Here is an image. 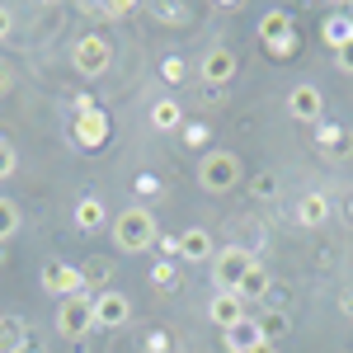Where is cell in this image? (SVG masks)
<instances>
[{
    "mask_svg": "<svg viewBox=\"0 0 353 353\" xmlns=\"http://www.w3.org/2000/svg\"><path fill=\"white\" fill-rule=\"evenodd\" d=\"M109 231H113V245H118L123 254H141V250H151V245L161 241V231H156V212L141 208V203L123 208V212L113 217Z\"/></svg>",
    "mask_w": 353,
    "mask_h": 353,
    "instance_id": "1",
    "label": "cell"
},
{
    "mask_svg": "<svg viewBox=\"0 0 353 353\" xmlns=\"http://www.w3.org/2000/svg\"><path fill=\"white\" fill-rule=\"evenodd\" d=\"M241 179H245L241 156H231V151H203V161H198V189L203 193H231Z\"/></svg>",
    "mask_w": 353,
    "mask_h": 353,
    "instance_id": "2",
    "label": "cell"
},
{
    "mask_svg": "<svg viewBox=\"0 0 353 353\" xmlns=\"http://www.w3.org/2000/svg\"><path fill=\"white\" fill-rule=\"evenodd\" d=\"M71 66L81 71V76H104L113 66V48H109V38L104 33H85V38H76V48H71Z\"/></svg>",
    "mask_w": 353,
    "mask_h": 353,
    "instance_id": "3",
    "label": "cell"
},
{
    "mask_svg": "<svg viewBox=\"0 0 353 353\" xmlns=\"http://www.w3.org/2000/svg\"><path fill=\"white\" fill-rule=\"evenodd\" d=\"M250 264H254V254L241 250V245L217 250V254H212V288H217V292H236V288H241V278L250 273Z\"/></svg>",
    "mask_w": 353,
    "mask_h": 353,
    "instance_id": "4",
    "label": "cell"
},
{
    "mask_svg": "<svg viewBox=\"0 0 353 353\" xmlns=\"http://www.w3.org/2000/svg\"><path fill=\"white\" fill-rule=\"evenodd\" d=\"M57 330H61L66 339H81V334H90V330H94V297H90V292H81V297H66L61 306H57Z\"/></svg>",
    "mask_w": 353,
    "mask_h": 353,
    "instance_id": "5",
    "label": "cell"
},
{
    "mask_svg": "<svg viewBox=\"0 0 353 353\" xmlns=\"http://www.w3.org/2000/svg\"><path fill=\"white\" fill-rule=\"evenodd\" d=\"M236 71H241V57L231 52V48H208L203 61H198V81L203 85H231Z\"/></svg>",
    "mask_w": 353,
    "mask_h": 353,
    "instance_id": "6",
    "label": "cell"
},
{
    "mask_svg": "<svg viewBox=\"0 0 353 353\" xmlns=\"http://www.w3.org/2000/svg\"><path fill=\"white\" fill-rule=\"evenodd\" d=\"M128 321H132V301H128V292L104 288V292L94 297V330H123Z\"/></svg>",
    "mask_w": 353,
    "mask_h": 353,
    "instance_id": "7",
    "label": "cell"
},
{
    "mask_svg": "<svg viewBox=\"0 0 353 353\" xmlns=\"http://www.w3.org/2000/svg\"><path fill=\"white\" fill-rule=\"evenodd\" d=\"M288 113L297 118V123H321V113H325V94L316 90V85H292L288 90Z\"/></svg>",
    "mask_w": 353,
    "mask_h": 353,
    "instance_id": "8",
    "label": "cell"
},
{
    "mask_svg": "<svg viewBox=\"0 0 353 353\" xmlns=\"http://www.w3.org/2000/svg\"><path fill=\"white\" fill-rule=\"evenodd\" d=\"M208 321L226 334V330H236L245 321V301L241 292H212V301H208Z\"/></svg>",
    "mask_w": 353,
    "mask_h": 353,
    "instance_id": "9",
    "label": "cell"
},
{
    "mask_svg": "<svg viewBox=\"0 0 353 353\" xmlns=\"http://www.w3.org/2000/svg\"><path fill=\"white\" fill-rule=\"evenodd\" d=\"M43 288H48V292H61V301L81 297L85 292V273L71 269V264H43Z\"/></svg>",
    "mask_w": 353,
    "mask_h": 353,
    "instance_id": "10",
    "label": "cell"
},
{
    "mask_svg": "<svg viewBox=\"0 0 353 353\" xmlns=\"http://www.w3.org/2000/svg\"><path fill=\"white\" fill-rule=\"evenodd\" d=\"M212 254H217V245H212V236L203 226H189L179 236V259L184 264H212Z\"/></svg>",
    "mask_w": 353,
    "mask_h": 353,
    "instance_id": "11",
    "label": "cell"
},
{
    "mask_svg": "<svg viewBox=\"0 0 353 353\" xmlns=\"http://www.w3.org/2000/svg\"><path fill=\"white\" fill-rule=\"evenodd\" d=\"M71 132H76V141H81L85 151H94V146H104V141H109V118H104L99 109L76 113V128H71Z\"/></svg>",
    "mask_w": 353,
    "mask_h": 353,
    "instance_id": "12",
    "label": "cell"
},
{
    "mask_svg": "<svg viewBox=\"0 0 353 353\" xmlns=\"http://www.w3.org/2000/svg\"><path fill=\"white\" fill-rule=\"evenodd\" d=\"M236 292H241V301H264V297L273 292V278H269V269H264V264L254 259V264H250V273L241 278V288H236Z\"/></svg>",
    "mask_w": 353,
    "mask_h": 353,
    "instance_id": "13",
    "label": "cell"
},
{
    "mask_svg": "<svg viewBox=\"0 0 353 353\" xmlns=\"http://www.w3.org/2000/svg\"><path fill=\"white\" fill-rule=\"evenodd\" d=\"M151 128H156V132H179V128H184L179 99H156V104H151Z\"/></svg>",
    "mask_w": 353,
    "mask_h": 353,
    "instance_id": "14",
    "label": "cell"
},
{
    "mask_svg": "<svg viewBox=\"0 0 353 353\" xmlns=\"http://www.w3.org/2000/svg\"><path fill=\"white\" fill-rule=\"evenodd\" d=\"M297 221H301V226H325V221H330V198H325V193H301Z\"/></svg>",
    "mask_w": 353,
    "mask_h": 353,
    "instance_id": "15",
    "label": "cell"
},
{
    "mask_svg": "<svg viewBox=\"0 0 353 353\" xmlns=\"http://www.w3.org/2000/svg\"><path fill=\"white\" fill-rule=\"evenodd\" d=\"M71 217H76V226H81V231H99V226L109 221V212H104V203H99L94 193H85L81 203H76V212H71Z\"/></svg>",
    "mask_w": 353,
    "mask_h": 353,
    "instance_id": "16",
    "label": "cell"
},
{
    "mask_svg": "<svg viewBox=\"0 0 353 353\" xmlns=\"http://www.w3.org/2000/svg\"><path fill=\"white\" fill-rule=\"evenodd\" d=\"M221 339H226V349H231V353H250L254 344H264V334H259V321H241L236 330H226Z\"/></svg>",
    "mask_w": 353,
    "mask_h": 353,
    "instance_id": "17",
    "label": "cell"
},
{
    "mask_svg": "<svg viewBox=\"0 0 353 353\" xmlns=\"http://www.w3.org/2000/svg\"><path fill=\"white\" fill-rule=\"evenodd\" d=\"M321 38H325L334 52H339L344 43H353V14H325V24H321Z\"/></svg>",
    "mask_w": 353,
    "mask_h": 353,
    "instance_id": "18",
    "label": "cell"
},
{
    "mask_svg": "<svg viewBox=\"0 0 353 353\" xmlns=\"http://www.w3.org/2000/svg\"><path fill=\"white\" fill-rule=\"evenodd\" d=\"M24 344H28L24 321H10V316H0V353H24Z\"/></svg>",
    "mask_w": 353,
    "mask_h": 353,
    "instance_id": "19",
    "label": "cell"
},
{
    "mask_svg": "<svg viewBox=\"0 0 353 353\" xmlns=\"http://www.w3.org/2000/svg\"><path fill=\"white\" fill-rule=\"evenodd\" d=\"M321 151H325L330 161H344V156L353 151L349 132H344V128H325V132H321Z\"/></svg>",
    "mask_w": 353,
    "mask_h": 353,
    "instance_id": "20",
    "label": "cell"
},
{
    "mask_svg": "<svg viewBox=\"0 0 353 353\" xmlns=\"http://www.w3.org/2000/svg\"><path fill=\"white\" fill-rule=\"evenodd\" d=\"M19 226H24V217H19L14 198H0V245L14 241V236H19Z\"/></svg>",
    "mask_w": 353,
    "mask_h": 353,
    "instance_id": "21",
    "label": "cell"
},
{
    "mask_svg": "<svg viewBox=\"0 0 353 353\" xmlns=\"http://www.w3.org/2000/svg\"><path fill=\"white\" fill-rule=\"evenodd\" d=\"M259 33H264V43H283V38H288V14H283V10H269V14H264V24H259Z\"/></svg>",
    "mask_w": 353,
    "mask_h": 353,
    "instance_id": "22",
    "label": "cell"
},
{
    "mask_svg": "<svg viewBox=\"0 0 353 353\" xmlns=\"http://www.w3.org/2000/svg\"><path fill=\"white\" fill-rule=\"evenodd\" d=\"M259 334H264V339H283V334H288V316H283V311H269V316H259Z\"/></svg>",
    "mask_w": 353,
    "mask_h": 353,
    "instance_id": "23",
    "label": "cell"
},
{
    "mask_svg": "<svg viewBox=\"0 0 353 353\" xmlns=\"http://www.w3.org/2000/svg\"><path fill=\"white\" fill-rule=\"evenodd\" d=\"M85 14H99V19H128V14H132V0H128V5H118V0H113V5H85Z\"/></svg>",
    "mask_w": 353,
    "mask_h": 353,
    "instance_id": "24",
    "label": "cell"
},
{
    "mask_svg": "<svg viewBox=\"0 0 353 353\" xmlns=\"http://www.w3.org/2000/svg\"><path fill=\"white\" fill-rule=\"evenodd\" d=\"M179 132H184V146H193V151H203V146H208V123H184V128H179Z\"/></svg>",
    "mask_w": 353,
    "mask_h": 353,
    "instance_id": "25",
    "label": "cell"
},
{
    "mask_svg": "<svg viewBox=\"0 0 353 353\" xmlns=\"http://www.w3.org/2000/svg\"><path fill=\"white\" fill-rule=\"evenodd\" d=\"M161 76L170 85H179L184 76H189V61H184V57H165V61H161Z\"/></svg>",
    "mask_w": 353,
    "mask_h": 353,
    "instance_id": "26",
    "label": "cell"
},
{
    "mask_svg": "<svg viewBox=\"0 0 353 353\" xmlns=\"http://www.w3.org/2000/svg\"><path fill=\"white\" fill-rule=\"evenodd\" d=\"M14 165H19L14 141H0V179H10V174H14Z\"/></svg>",
    "mask_w": 353,
    "mask_h": 353,
    "instance_id": "27",
    "label": "cell"
},
{
    "mask_svg": "<svg viewBox=\"0 0 353 353\" xmlns=\"http://www.w3.org/2000/svg\"><path fill=\"white\" fill-rule=\"evenodd\" d=\"M250 189H254V198H278V179H273V174H254Z\"/></svg>",
    "mask_w": 353,
    "mask_h": 353,
    "instance_id": "28",
    "label": "cell"
},
{
    "mask_svg": "<svg viewBox=\"0 0 353 353\" xmlns=\"http://www.w3.org/2000/svg\"><path fill=\"white\" fill-rule=\"evenodd\" d=\"M151 283H156V288H174V283H179L174 264H156V269H151Z\"/></svg>",
    "mask_w": 353,
    "mask_h": 353,
    "instance_id": "29",
    "label": "cell"
},
{
    "mask_svg": "<svg viewBox=\"0 0 353 353\" xmlns=\"http://www.w3.org/2000/svg\"><path fill=\"white\" fill-rule=\"evenodd\" d=\"M5 38H14V10L10 5H0V43Z\"/></svg>",
    "mask_w": 353,
    "mask_h": 353,
    "instance_id": "30",
    "label": "cell"
},
{
    "mask_svg": "<svg viewBox=\"0 0 353 353\" xmlns=\"http://www.w3.org/2000/svg\"><path fill=\"white\" fill-rule=\"evenodd\" d=\"M334 66H339L344 76H353V43H344V48L334 52Z\"/></svg>",
    "mask_w": 353,
    "mask_h": 353,
    "instance_id": "31",
    "label": "cell"
},
{
    "mask_svg": "<svg viewBox=\"0 0 353 353\" xmlns=\"http://www.w3.org/2000/svg\"><path fill=\"white\" fill-rule=\"evenodd\" d=\"M339 311L353 321V283H349V288H339Z\"/></svg>",
    "mask_w": 353,
    "mask_h": 353,
    "instance_id": "32",
    "label": "cell"
},
{
    "mask_svg": "<svg viewBox=\"0 0 353 353\" xmlns=\"http://www.w3.org/2000/svg\"><path fill=\"white\" fill-rule=\"evenodd\" d=\"M137 189L141 193H161V184H156V174H137Z\"/></svg>",
    "mask_w": 353,
    "mask_h": 353,
    "instance_id": "33",
    "label": "cell"
},
{
    "mask_svg": "<svg viewBox=\"0 0 353 353\" xmlns=\"http://www.w3.org/2000/svg\"><path fill=\"white\" fill-rule=\"evenodd\" d=\"M5 90H10V66L0 61V94H5Z\"/></svg>",
    "mask_w": 353,
    "mask_h": 353,
    "instance_id": "34",
    "label": "cell"
},
{
    "mask_svg": "<svg viewBox=\"0 0 353 353\" xmlns=\"http://www.w3.org/2000/svg\"><path fill=\"white\" fill-rule=\"evenodd\" d=\"M250 353H278V344H269V339H264V344H254Z\"/></svg>",
    "mask_w": 353,
    "mask_h": 353,
    "instance_id": "35",
    "label": "cell"
},
{
    "mask_svg": "<svg viewBox=\"0 0 353 353\" xmlns=\"http://www.w3.org/2000/svg\"><path fill=\"white\" fill-rule=\"evenodd\" d=\"M349 221H353V203H349Z\"/></svg>",
    "mask_w": 353,
    "mask_h": 353,
    "instance_id": "36",
    "label": "cell"
}]
</instances>
